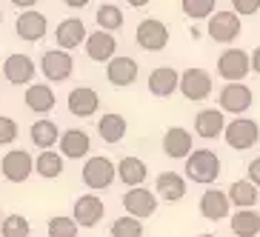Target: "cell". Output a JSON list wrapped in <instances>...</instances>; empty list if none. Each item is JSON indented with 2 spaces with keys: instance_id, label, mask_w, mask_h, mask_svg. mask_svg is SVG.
<instances>
[{
  "instance_id": "obj_1",
  "label": "cell",
  "mask_w": 260,
  "mask_h": 237,
  "mask_svg": "<svg viewBox=\"0 0 260 237\" xmlns=\"http://www.w3.org/2000/svg\"><path fill=\"white\" fill-rule=\"evenodd\" d=\"M186 177L194 183H214L220 177V157L212 149H191V154L186 157Z\"/></svg>"
},
{
  "instance_id": "obj_2",
  "label": "cell",
  "mask_w": 260,
  "mask_h": 237,
  "mask_svg": "<svg viewBox=\"0 0 260 237\" xmlns=\"http://www.w3.org/2000/svg\"><path fill=\"white\" fill-rule=\"evenodd\" d=\"M135 43H138L143 52H163L169 46V29L163 20L157 17H146L138 23V31H135Z\"/></svg>"
},
{
  "instance_id": "obj_3",
  "label": "cell",
  "mask_w": 260,
  "mask_h": 237,
  "mask_svg": "<svg viewBox=\"0 0 260 237\" xmlns=\"http://www.w3.org/2000/svg\"><path fill=\"white\" fill-rule=\"evenodd\" d=\"M40 72L46 75V80L60 83V80L72 77V72H75V57H72L69 49H46L43 57H40Z\"/></svg>"
},
{
  "instance_id": "obj_4",
  "label": "cell",
  "mask_w": 260,
  "mask_h": 237,
  "mask_svg": "<svg viewBox=\"0 0 260 237\" xmlns=\"http://www.w3.org/2000/svg\"><path fill=\"white\" fill-rule=\"evenodd\" d=\"M223 138H226V143H229L235 152H246V149H252V146L260 140V126H257V120L237 117V120L226 123Z\"/></svg>"
},
{
  "instance_id": "obj_5",
  "label": "cell",
  "mask_w": 260,
  "mask_h": 237,
  "mask_svg": "<svg viewBox=\"0 0 260 237\" xmlns=\"http://www.w3.org/2000/svg\"><path fill=\"white\" fill-rule=\"evenodd\" d=\"M31 172H35V157L26 149H12L0 160V175L6 177L9 183H26Z\"/></svg>"
},
{
  "instance_id": "obj_6",
  "label": "cell",
  "mask_w": 260,
  "mask_h": 237,
  "mask_svg": "<svg viewBox=\"0 0 260 237\" xmlns=\"http://www.w3.org/2000/svg\"><path fill=\"white\" fill-rule=\"evenodd\" d=\"M115 168L117 166L109 160V157H103V154H92V157L83 163L80 177H83V183L89 186V189H109V186L115 183Z\"/></svg>"
},
{
  "instance_id": "obj_7",
  "label": "cell",
  "mask_w": 260,
  "mask_h": 237,
  "mask_svg": "<svg viewBox=\"0 0 260 237\" xmlns=\"http://www.w3.org/2000/svg\"><path fill=\"white\" fill-rule=\"evenodd\" d=\"M252 100H254V94L243 80H226V86L220 89L217 103H220V109L229 112V115H243L246 109L252 106Z\"/></svg>"
},
{
  "instance_id": "obj_8",
  "label": "cell",
  "mask_w": 260,
  "mask_h": 237,
  "mask_svg": "<svg viewBox=\"0 0 260 237\" xmlns=\"http://www.w3.org/2000/svg\"><path fill=\"white\" fill-rule=\"evenodd\" d=\"M206 31L214 43H232V40L240 38V15L235 9L232 12H212Z\"/></svg>"
},
{
  "instance_id": "obj_9",
  "label": "cell",
  "mask_w": 260,
  "mask_h": 237,
  "mask_svg": "<svg viewBox=\"0 0 260 237\" xmlns=\"http://www.w3.org/2000/svg\"><path fill=\"white\" fill-rule=\"evenodd\" d=\"M252 69V57L246 49H229L217 57V75L223 80H243Z\"/></svg>"
},
{
  "instance_id": "obj_10",
  "label": "cell",
  "mask_w": 260,
  "mask_h": 237,
  "mask_svg": "<svg viewBox=\"0 0 260 237\" xmlns=\"http://www.w3.org/2000/svg\"><path fill=\"white\" fill-rule=\"evenodd\" d=\"M123 209L140 220L152 217L157 212V191H149V189H140V186H129V191L123 194Z\"/></svg>"
},
{
  "instance_id": "obj_11",
  "label": "cell",
  "mask_w": 260,
  "mask_h": 237,
  "mask_svg": "<svg viewBox=\"0 0 260 237\" xmlns=\"http://www.w3.org/2000/svg\"><path fill=\"white\" fill-rule=\"evenodd\" d=\"M180 94H183L186 100H206L209 94H212V75H209L206 69H186L183 75H180Z\"/></svg>"
},
{
  "instance_id": "obj_12",
  "label": "cell",
  "mask_w": 260,
  "mask_h": 237,
  "mask_svg": "<svg viewBox=\"0 0 260 237\" xmlns=\"http://www.w3.org/2000/svg\"><path fill=\"white\" fill-rule=\"evenodd\" d=\"M83 46H86V57H89V60L109 63L112 57H115V52H117V40H115L112 31L98 29V31H92V35H86Z\"/></svg>"
},
{
  "instance_id": "obj_13",
  "label": "cell",
  "mask_w": 260,
  "mask_h": 237,
  "mask_svg": "<svg viewBox=\"0 0 260 237\" xmlns=\"http://www.w3.org/2000/svg\"><path fill=\"white\" fill-rule=\"evenodd\" d=\"M35 75H38V66L29 54H9L3 60V77L12 86H29Z\"/></svg>"
},
{
  "instance_id": "obj_14",
  "label": "cell",
  "mask_w": 260,
  "mask_h": 237,
  "mask_svg": "<svg viewBox=\"0 0 260 237\" xmlns=\"http://www.w3.org/2000/svg\"><path fill=\"white\" fill-rule=\"evenodd\" d=\"M103 214H106V206H103V200L98 194H83V197L75 200V209H72V217L77 220V226H83V229H94L100 220H103Z\"/></svg>"
},
{
  "instance_id": "obj_15",
  "label": "cell",
  "mask_w": 260,
  "mask_h": 237,
  "mask_svg": "<svg viewBox=\"0 0 260 237\" xmlns=\"http://www.w3.org/2000/svg\"><path fill=\"white\" fill-rule=\"evenodd\" d=\"M106 80L117 89H126L138 80V60L135 57H126V54H115L112 60L106 63Z\"/></svg>"
},
{
  "instance_id": "obj_16",
  "label": "cell",
  "mask_w": 260,
  "mask_h": 237,
  "mask_svg": "<svg viewBox=\"0 0 260 237\" xmlns=\"http://www.w3.org/2000/svg\"><path fill=\"white\" fill-rule=\"evenodd\" d=\"M46 29H49L46 15H40V12H35V9H23V12L17 15V20H15L17 38L26 40V43H38V40L46 35Z\"/></svg>"
},
{
  "instance_id": "obj_17",
  "label": "cell",
  "mask_w": 260,
  "mask_h": 237,
  "mask_svg": "<svg viewBox=\"0 0 260 237\" xmlns=\"http://www.w3.org/2000/svg\"><path fill=\"white\" fill-rule=\"evenodd\" d=\"M191 149H194V140H191V131L183 129V126H172V129H166V134H163V152H166V157H172V160H183V157H189Z\"/></svg>"
},
{
  "instance_id": "obj_18",
  "label": "cell",
  "mask_w": 260,
  "mask_h": 237,
  "mask_svg": "<svg viewBox=\"0 0 260 237\" xmlns=\"http://www.w3.org/2000/svg\"><path fill=\"white\" fill-rule=\"evenodd\" d=\"M57 146H60L63 157H69V160H83L86 154L92 152V138H89L83 129H66V131H60Z\"/></svg>"
},
{
  "instance_id": "obj_19",
  "label": "cell",
  "mask_w": 260,
  "mask_h": 237,
  "mask_svg": "<svg viewBox=\"0 0 260 237\" xmlns=\"http://www.w3.org/2000/svg\"><path fill=\"white\" fill-rule=\"evenodd\" d=\"M177 89H180V72H175L172 66H157L149 75V92L154 97H172Z\"/></svg>"
},
{
  "instance_id": "obj_20",
  "label": "cell",
  "mask_w": 260,
  "mask_h": 237,
  "mask_svg": "<svg viewBox=\"0 0 260 237\" xmlns=\"http://www.w3.org/2000/svg\"><path fill=\"white\" fill-rule=\"evenodd\" d=\"M86 23L80 20V17H66V20H60V26L54 29V40H57V46L60 49H77L80 43H86Z\"/></svg>"
},
{
  "instance_id": "obj_21",
  "label": "cell",
  "mask_w": 260,
  "mask_h": 237,
  "mask_svg": "<svg viewBox=\"0 0 260 237\" xmlns=\"http://www.w3.org/2000/svg\"><path fill=\"white\" fill-rule=\"evenodd\" d=\"M194 131L203 140H214L226 131V120H223V109H203L194 115Z\"/></svg>"
},
{
  "instance_id": "obj_22",
  "label": "cell",
  "mask_w": 260,
  "mask_h": 237,
  "mask_svg": "<svg viewBox=\"0 0 260 237\" xmlns=\"http://www.w3.org/2000/svg\"><path fill=\"white\" fill-rule=\"evenodd\" d=\"M100 106V94L89 86H77L69 92V112L75 117H92Z\"/></svg>"
},
{
  "instance_id": "obj_23",
  "label": "cell",
  "mask_w": 260,
  "mask_h": 237,
  "mask_svg": "<svg viewBox=\"0 0 260 237\" xmlns=\"http://www.w3.org/2000/svg\"><path fill=\"white\" fill-rule=\"evenodd\" d=\"M154 191L166 203H177V200L186 197V180L177 172H160L157 180H154Z\"/></svg>"
},
{
  "instance_id": "obj_24",
  "label": "cell",
  "mask_w": 260,
  "mask_h": 237,
  "mask_svg": "<svg viewBox=\"0 0 260 237\" xmlns=\"http://www.w3.org/2000/svg\"><path fill=\"white\" fill-rule=\"evenodd\" d=\"M23 100H26V109L35 112V115H46V112H52V109H54V103H57L54 92L49 89L46 83H29Z\"/></svg>"
},
{
  "instance_id": "obj_25",
  "label": "cell",
  "mask_w": 260,
  "mask_h": 237,
  "mask_svg": "<svg viewBox=\"0 0 260 237\" xmlns=\"http://www.w3.org/2000/svg\"><path fill=\"white\" fill-rule=\"evenodd\" d=\"M200 214L209 220H223L229 217V194L220 189H209L200 194Z\"/></svg>"
},
{
  "instance_id": "obj_26",
  "label": "cell",
  "mask_w": 260,
  "mask_h": 237,
  "mask_svg": "<svg viewBox=\"0 0 260 237\" xmlns=\"http://www.w3.org/2000/svg\"><path fill=\"white\" fill-rule=\"evenodd\" d=\"M126 117L123 115H117V112H109V115H103L98 120V134H100V140L103 143H120L123 138H126Z\"/></svg>"
},
{
  "instance_id": "obj_27",
  "label": "cell",
  "mask_w": 260,
  "mask_h": 237,
  "mask_svg": "<svg viewBox=\"0 0 260 237\" xmlns=\"http://www.w3.org/2000/svg\"><path fill=\"white\" fill-rule=\"evenodd\" d=\"M117 177H120L123 186H143L146 177H149V166L140 157H123L117 163Z\"/></svg>"
},
{
  "instance_id": "obj_28",
  "label": "cell",
  "mask_w": 260,
  "mask_h": 237,
  "mask_svg": "<svg viewBox=\"0 0 260 237\" xmlns=\"http://www.w3.org/2000/svg\"><path fill=\"white\" fill-rule=\"evenodd\" d=\"M232 231L237 237H257L260 234V214L254 212V206H246L232 214Z\"/></svg>"
},
{
  "instance_id": "obj_29",
  "label": "cell",
  "mask_w": 260,
  "mask_h": 237,
  "mask_svg": "<svg viewBox=\"0 0 260 237\" xmlns=\"http://www.w3.org/2000/svg\"><path fill=\"white\" fill-rule=\"evenodd\" d=\"M29 138L38 149H54L57 140H60V129L54 120H35L29 129Z\"/></svg>"
},
{
  "instance_id": "obj_30",
  "label": "cell",
  "mask_w": 260,
  "mask_h": 237,
  "mask_svg": "<svg viewBox=\"0 0 260 237\" xmlns=\"http://www.w3.org/2000/svg\"><path fill=\"white\" fill-rule=\"evenodd\" d=\"M63 157L60 152H54V149H40L38 160H35V172H38L43 180H54V177L63 175Z\"/></svg>"
},
{
  "instance_id": "obj_31",
  "label": "cell",
  "mask_w": 260,
  "mask_h": 237,
  "mask_svg": "<svg viewBox=\"0 0 260 237\" xmlns=\"http://www.w3.org/2000/svg\"><path fill=\"white\" fill-rule=\"evenodd\" d=\"M257 186L252 180H235L229 186V203L237 209H246V206H257Z\"/></svg>"
},
{
  "instance_id": "obj_32",
  "label": "cell",
  "mask_w": 260,
  "mask_h": 237,
  "mask_svg": "<svg viewBox=\"0 0 260 237\" xmlns=\"http://www.w3.org/2000/svg\"><path fill=\"white\" fill-rule=\"evenodd\" d=\"M109 234L112 237H143V220L135 217V214L117 217V220L109 226Z\"/></svg>"
},
{
  "instance_id": "obj_33",
  "label": "cell",
  "mask_w": 260,
  "mask_h": 237,
  "mask_svg": "<svg viewBox=\"0 0 260 237\" xmlns=\"http://www.w3.org/2000/svg\"><path fill=\"white\" fill-rule=\"evenodd\" d=\"M94 20H98L100 29L117 31V29L123 26V12L115 6V3H103V6H98V15H94Z\"/></svg>"
},
{
  "instance_id": "obj_34",
  "label": "cell",
  "mask_w": 260,
  "mask_h": 237,
  "mask_svg": "<svg viewBox=\"0 0 260 237\" xmlns=\"http://www.w3.org/2000/svg\"><path fill=\"white\" fill-rule=\"evenodd\" d=\"M0 234L3 237H29L31 226L23 214H6V217L0 220Z\"/></svg>"
},
{
  "instance_id": "obj_35",
  "label": "cell",
  "mask_w": 260,
  "mask_h": 237,
  "mask_svg": "<svg viewBox=\"0 0 260 237\" xmlns=\"http://www.w3.org/2000/svg\"><path fill=\"white\" fill-rule=\"evenodd\" d=\"M77 220L75 217H66V214H57V217H52L46 226L49 237H77Z\"/></svg>"
},
{
  "instance_id": "obj_36",
  "label": "cell",
  "mask_w": 260,
  "mask_h": 237,
  "mask_svg": "<svg viewBox=\"0 0 260 237\" xmlns=\"http://www.w3.org/2000/svg\"><path fill=\"white\" fill-rule=\"evenodd\" d=\"M180 6H183V15L191 17V20H203L214 12L217 6V0H180Z\"/></svg>"
},
{
  "instance_id": "obj_37",
  "label": "cell",
  "mask_w": 260,
  "mask_h": 237,
  "mask_svg": "<svg viewBox=\"0 0 260 237\" xmlns=\"http://www.w3.org/2000/svg\"><path fill=\"white\" fill-rule=\"evenodd\" d=\"M17 140V123L12 117H3L0 115V146H9Z\"/></svg>"
},
{
  "instance_id": "obj_38",
  "label": "cell",
  "mask_w": 260,
  "mask_h": 237,
  "mask_svg": "<svg viewBox=\"0 0 260 237\" xmlns=\"http://www.w3.org/2000/svg\"><path fill=\"white\" fill-rule=\"evenodd\" d=\"M232 9H235L240 17H252V15H257L260 12V0H232Z\"/></svg>"
},
{
  "instance_id": "obj_39",
  "label": "cell",
  "mask_w": 260,
  "mask_h": 237,
  "mask_svg": "<svg viewBox=\"0 0 260 237\" xmlns=\"http://www.w3.org/2000/svg\"><path fill=\"white\" fill-rule=\"evenodd\" d=\"M249 180H252L254 186H260V157H254V160L249 163Z\"/></svg>"
},
{
  "instance_id": "obj_40",
  "label": "cell",
  "mask_w": 260,
  "mask_h": 237,
  "mask_svg": "<svg viewBox=\"0 0 260 237\" xmlns=\"http://www.w3.org/2000/svg\"><path fill=\"white\" fill-rule=\"evenodd\" d=\"M252 72H257V75H260V46L252 52Z\"/></svg>"
},
{
  "instance_id": "obj_41",
  "label": "cell",
  "mask_w": 260,
  "mask_h": 237,
  "mask_svg": "<svg viewBox=\"0 0 260 237\" xmlns=\"http://www.w3.org/2000/svg\"><path fill=\"white\" fill-rule=\"evenodd\" d=\"M12 6H20V9H31V6H38V0H12Z\"/></svg>"
},
{
  "instance_id": "obj_42",
  "label": "cell",
  "mask_w": 260,
  "mask_h": 237,
  "mask_svg": "<svg viewBox=\"0 0 260 237\" xmlns=\"http://www.w3.org/2000/svg\"><path fill=\"white\" fill-rule=\"evenodd\" d=\"M66 6H72V9H83V6H89V0H63Z\"/></svg>"
},
{
  "instance_id": "obj_43",
  "label": "cell",
  "mask_w": 260,
  "mask_h": 237,
  "mask_svg": "<svg viewBox=\"0 0 260 237\" xmlns=\"http://www.w3.org/2000/svg\"><path fill=\"white\" fill-rule=\"evenodd\" d=\"M129 6H135V9H143V6H149V0H126Z\"/></svg>"
},
{
  "instance_id": "obj_44",
  "label": "cell",
  "mask_w": 260,
  "mask_h": 237,
  "mask_svg": "<svg viewBox=\"0 0 260 237\" xmlns=\"http://www.w3.org/2000/svg\"><path fill=\"white\" fill-rule=\"evenodd\" d=\"M198 237H214V234H198Z\"/></svg>"
},
{
  "instance_id": "obj_45",
  "label": "cell",
  "mask_w": 260,
  "mask_h": 237,
  "mask_svg": "<svg viewBox=\"0 0 260 237\" xmlns=\"http://www.w3.org/2000/svg\"><path fill=\"white\" fill-rule=\"evenodd\" d=\"M0 23H3V12H0Z\"/></svg>"
},
{
  "instance_id": "obj_46",
  "label": "cell",
  "mask_w": 260,
  "mask_h": 237,
  "mask_svg": "<svg viewBox=\"0 0 260 237\" xmlns=\"http://www.w3.org/2000/svg\"><path fill=\"white\" fill-rule=\"evenodd\" d=\"M0 220H3V212H0Z\"/></svg>"
},
{
  "instance_id": "obj_47",
  "label": "cell",
  "mask_w": 260,
  "mask_h": 237,
  "mask_svg": "<svg viewBox=\"0 0 260 237\" xmlns=\"http://www.w3.org/2000/svg\"><path fill=\"white\" fill-rule=\"evenodd\" d=\"M0 75H3V69H0Z\"/></svg>"
},
{
  "instance_id": "obj_48",
  "label": "cell",
  "mask_w": 260,
  "mask_h": 237,
  "mask_svg": "<svg viewBox=\"0 0 260 237\" xmlns=\"http://www.w3.org/2000/svg\"><path fill=\"white\" fill-rule=\"evenodd\" d=\"M235 237H237V234H235Z\"/></svg>"
}]
</instances>
